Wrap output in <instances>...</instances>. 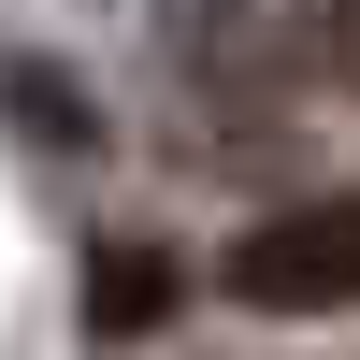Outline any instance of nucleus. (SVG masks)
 <instances>
[{"mask_svg": "<svg viewBox=\"0 0 360 360\" xmlns=\"http://www.w3.org/2000/svg\"><path fill=\"white\" fill-rule=\"evenodd\" d=\"M346 288H360V217H346V202L259 217L245 245H231V303H259V317H332Z\"/></svg>", "mask_w": 360, "mask_h": 360, "instance_id": "f257e3e1", "label": "nucleus"}, {"mask_svg": "<svg viewBox=\"0 0 360 360\" xmlns=\"http://www.w3.org/2000/svg\"><path fill=\"white\" fill-rule=\"evenodd\" d=\"M159 317H173V259L159 245H86V332L130 346V332H159Z\"/></svg>", "mask_w": 360, "mask_h": 360, "instance_id": "f03ea898", "label": "nucleus"}, {"mask_svg": "<svg viewBox=\"0 0 360 360\" xmlns=\"http://www.w3.org/2000/svg\"><path fill=\"white\" fill-rule=\"evenodd\" d=\"M15 115H44V144H101V130H86V101H72L58 72H15Z\"/></svg>", "mask_w": 360, "mask_h": 360, "instance_id": "7ed1b4c3", "label": "nucleus"}]
</instances>
